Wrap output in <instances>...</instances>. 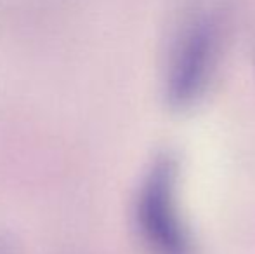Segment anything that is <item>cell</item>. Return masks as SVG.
<instances>
[{"label":"cell","instance_id":"cell-2","mask_svg":"<svg viewBox=\"0 0 255 254\" xmlns=\"http://www.w3.org/2000/svg\"><path fill=\"white\" fill-rule=\"evenodd\" d=\"M221 51V31L210 16L191 19L175 37L165 70V101L174 110L198 105L210 89Z\"/></svg>","mask_w":255,"mask_h":254},{"label":"cell","instance_id":"cell-3","mask_svg":"<svg viewBox=\"0 0 255 254\" xmlns=\"http://www.w3.org/2000/svg\"><path fill=\"white\" fill-rule=\"evenodd\" d=\"M0 254H7V251H5V249L2 248V246H0Z\"/></svg>","mask_w":255,"mask_h":254},{"label":"cell","instance_id":"cell-1","mask_svg":"<svg viewBox=\"0 0 255 254\" xmlns=\"http://www.w3.org/2000/svg\"><path fill=\"white\" fill-rule=\"evenodd\" d=\"M181 169L160 153L142 174L134 195V230L146 254H196V242L181 206Z\"/></svg>","mask_w":255,"mask_h":254}]
</instances>
